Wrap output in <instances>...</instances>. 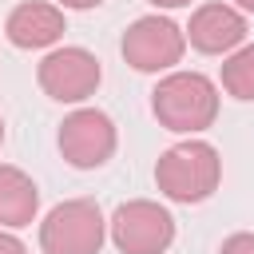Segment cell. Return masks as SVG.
<instances>
[{
    "label": "cell",
    "mask_w": 254,
    "mask_h": 254,
    "mask_svg": "<svg viewBox=\"0 0 254 254\" xmlns=\"http://www.w3.org/2000/svg\"><path fill=\"white\" fill-rule=\"evenodd\" d=\"M60 4H64V8H79V12H83V8H95V4H103V0H60Z\"/></svg>",
    "instance_id": "cell-14"
},
{
    "label": "cell",
    "mask_w": 254,
    "mask_h": 254,
    "mask_svg": "<svg viewBox=\"0 0 254 254\" xmlns=\"http://www.w3.org/2000/svg\"><path fill=\"white\" fill-rule=\"evenodd\" d=\"M147 4H155V8H183V4H190V0H147Z\"/></svg>",
    "instance_id": "cell-15"
},
{
    "label": "cell",
    "mask_w": 254,
    "mask_h": 254,
    "mask_svg": "<svg viewBox=\"0 0 254 254\" xmlns=\"http://www.w3.org/2000/svg\"><path fill=\"white\" fill-rule=\"evenodd\" d=\"M107 238L103 210L91 198H67L48 210L40 222V250L44 254H99Z\"/></svg>",
    "instance_id": "cell-3"
},
{
    "label": "cell",
    "mask_w": 254,
    "mask_h": 254,
    "mask_svg": "<svg viewBox=\"0 0 254 254\" xmlns=\"http://www.w3.org/2000/svg\"><path fill=\"white\" fill-rule=\"evenodd\" d=\"M218 254H254V234H246V230L242 234H230Z\"/></svg>",
    "instance_id": "cell-12"
},
{
    "label": "cell",
    "mask_w": 254,
    "mask_h": 254,
    "mask_svg": "<svg viewBox=\"0 0 254 254\" xmlns=\"http://www.w3.org/2000/svg\"><path fill=\"white\" fill-rule=\"evenodd\" d=\"M222 87L234 99H254V44L238 48L222 64Z\"/></svg>",
    "instance_id": "cell-11"
},
{
    "label": "cell",
    "mask_w": 254,
    "mask_h": 254,
    "mask_svg": "<svg viewBox=\"0 0 254 254\" xmlns=\"http://www.w3.org/2000/svg\"><path fill=\"white\" fill-rule=\"evenodd\" d=\"M111 242L123 254H163L175 242V218L151 198H131L111 214Z\"/></svg>",
    "instance_id": "cell-4"
},
{
    "label": "cell",
    "mask_w": 254,
    "mask_h": 254,
    "mask_svg": "<svg viewBox=\"0 0 254 254\" xmlns=\"http://www.w3.org/2000/svg\"><path fill=\"white\" fill-rule=\"evenodd\" d=\"M151 107H155V119L167 131L194 135V131H206L214 123V115H218V91L198 71H171L151 91Z\"/></svg>",
    "instance_id": "cell-2"
},
{
    "label": "cell",
    "mask_w": 254,
    "mask_h": 254,
    "mask_svg": "<svg viewBox=\"0 0 254 254\" xmlns=\"http://www.w3.org/2000/svg\"><path fill=\"white\" fill-rule=\"evenodd\" d=\"M123 60L135 71H167L187 52V32L167 16H139L123 32Z\"/></svg>",
    "instance_id": "cell-5"
},
{
    "label": "cell",
    "mask_w": 254,
    "mask_h": 254,
    "mask_svg": "<svg viewBox=\"0 0 254 254\" xmlns=\"http://www.w3.org/2000/svg\"><path fill=\"white\" fill-rule=\"evenodd\" d=\"M218 179H222V159L202 139L175 143L155 163V183L171 202H202L218 190Z\"/></svg>",
    "instance_id": "cell-1"
},
{
    "label": "cell",
    "mask_w": 254,
    "mask_h": 254,
    "mask_svg": "<svg viewBox=\"0 0 254 254\" xmlns=\"http://www.w3.org/2000/svg\"><path fill=\"white\" fill-rule=\"evenodd\" d=\"M99 60L87 52V48H56L40 60V87L44 95L60 99V103H79L87 99L95 87H99Z\"/></svg>",
    "instance_id": "cell-7"
},
{
    "label": "cell",
    "mask_w": 254,
    "mask_h": 254,
    "mask_svg": "<svg viewBox=\"0 0 254 254\" xmlns=\"http://www.w3.org/2000/svg\"><path fill=\"white\" fill-rule=\"evenodd\" d=\"M60 151L71 167L95 171L115 155V123L99 107H79L60 123Z\"/></svg>",
    "instance_id": "cell-6"
},
{
    "label": "cell",
    "mask_w": 254,
    "mask_h": 254,
    "mask_svg": "<svg viewBox=\"0 0 254 254\" xmlns=\"http://www.w3.org/2000/svg\"><path fill=\"white\" fill-rule=\"evenodd\" d=\"M40 210V190L20 167H0V226L20 230L36 218Z\"/></svg>",
    "instance_id": "cell-10"
},
{
    "label": "cell",
    "mask_w": 254,
    "mask_h": 254,
    "mask_svg": "<svg viewBox=\"0 0 254 254\" xmlns=\"http://www.w3.org/2000/svg\"><path fill=\"white\" fill-rule=\"evenodd\" d=\"M4 36L16 48H48L64 36V12L52 4H40V0H24L8 12Z\"/></svg>",
    "instance_id": "cell-9"
},
{
    "label": "cell",
    "mask_w": 254,
    "mask_h": 254,
    "mask_svg": "<svg viewBox=\"0 0 254 254\" xmlns=\"http://www.w3.org/2000/svg\"><path fill=\"white\" fill-rule=\"evenodd\" d=\"M0 143H4V119H0Z\"/></svg>",
    "instance_id": "cell-17"
},
{
    "label": "cell",
    "mask_w": 254,
    "mask_h": 254,
    "mask_svg": "<svg viewBox=\"0 0 254 254\" xmlns=\"http://www.w3.org/2000/svg\"><path fill=\"white\" fill-rule=\"evenodd\" d=\"M0 254H28V250H24V242H20L16 234H8V230L0 226Z\"/></svg>",
    "instance_id": "cell-13"
},
{
    "label": "cell",
    "mask_w": 254,
    "mask_h": 254,
    "mask_svg": "<svg viewBox=\"0 0 254 254\" xmlns=\"http://www.w3.org/2000/svg\"><path fill=\"white\" fill-rule=\"evenodd\" d=\"M238 8H246V12H254V0H234Z\"/></svg>",
    "instance_id": "cell-16"
},
{
    "label": "cell",
    "mask_w": 254,
    "mask_h": 254,
    "mask_svg": "<svg viewBox=\"0 0 254 254\" xmlns=\"http://www.w3.org/2000/svg\"><path fill=\"white\" fill-rule=\"evenodd\" d=\"M187 40L206 52V56H222V52H234L242 40H246V16L230 4H202L194 16H190V28H187Z\"/></svg>",
    "instance_id": "cell-8"
}]
</instances>
